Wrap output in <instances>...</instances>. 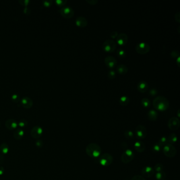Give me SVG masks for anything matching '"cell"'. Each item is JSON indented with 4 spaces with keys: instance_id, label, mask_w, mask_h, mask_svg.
Here are the masks:
<instances>
[{
    "instance_id": "cell-30",
    "label": "cell",
    "mask_w": 180,
    "mask_h": 180,
    "mask_svg": "<svg viewBox=\"0 0 180 180\" xmlns=\"http://www.w3.org/2000/svg\"><path fill=\"white\" fill-rule=\"evenodd\" d=\"M154 169V171L157 172H160L162 171H163L164 169V167L162 164L161 163H157L155 164V165L154 166V167L153 168Z\"/></svg>"
},
{
    "instance_id": "cell-7",
    "label": "cell",
    "mask_w": 180,
    "mask_h": 180,
    "mask_svg": "<svg viewBox=\"0 0 180 180\" xmlns=\"http://www.w3.org/2000/svg\"><path fill=\"white\" fill-rule=\"evenodd\" d=\"M136 51L140 55H145L150 51V46L147 43H140L136 46Z\"/></svg>"
},
{
    "instance_id": "cell-23",
    "label": "cell",
    "mask_w": 180,
    "mask_h": 180,
    "mask_svg": "<svg viewBox=\"0 0 180 180\" xmlns=\"http://www.w3.org/2000/svg\"><path fill=\"white\" fill-rule=\"evenodd\" d=\"M148 118L151 121H155L158 117V113L153 109H151L148 112Z\"/></svg>"
},
{
    "instance_id": "cell-8",
    "label": "cell",
    "mask_w": 180,
    "mask_h": 180,
    "mask_svg": "<svg viewBox=\"0 0 180 180\" xmlns=\"http://www.w3.org/2000/svg\"><path fill=\"white\" fill-rule=\"evenodd\" d=\"M58 12L62 16L66 19H71L74 16V10L69 6L62 7L59 10Z\"/></svg>"
},
{
    "instance_id": "cell-48",
    "label": "cell",
    "mask_w": 180,
    "mask_h": 180,
    "mask_svg": "<svg viewBox=\"0 0 180 180\" xmlns=\"http://www.w3.org/2000/svg\"><path fill=\"white\" fill-rule=\"evenodd\" d=\"M4 172H5V169H4V168L3 167L0 166V176H1V175L4 174Z\"/></svg>"
},
{
    "instance_id": "cell-9",
    "label": "cell",
    "mask_w": 180,
    "mask_h": 180,
    "mask_svg": "<svg viewBox=\"0 0 180 180\" xmlns=\"http://www.w3.org/2000/svg\"><path fill=\"white\" fill-rule=\"evenodd\" d=\"M136 136L140 140L144 139L147 136V130L142 125H139L135 130Z\"/></svg>"
},
{
    "instance_id": "cell-16",
    "label": "cell",
    "mask_w": 180,
    "mask_h": 180,
    "mask_svg": "<svg viewBox=\"0 0 180 180\" xmlns=\"http://www.w3.org/2000/svg\"><path fill=\"white\" fill-rule=\"evenodd\" d=\"M5 126L6 128L10 130H16L18 127V122L14 119H9L6 120Z\"/></svg>"
},
{
    "instance_id": "cell-37",
    "label": "cell",
    "mask_w": 180,
    "mask_h": 180,
    "mask_svg": "<svg viewBox=\"0 0 180 180\" xmlns=\"http://www.w3.org/2000/svg\"><path fill=\"white\" fill-rule=\"evenodd\" d=\"M108 77L110 79H114L116 77V72L114 70L111 69L108 72Z\"/></svg>"
},
{
    "instance_id": "cell-5",
    "label": "cell",
    "mask_w": 180,
    "mask_h": 180,
    "mask_svg": "<svg viewBox=\"0 0 180 180\" xmlns=\"http://www.w3.org/2000/svg\"><path fill=\"white\" fill-rule=\"evenodd\" d=\"M134 158V153L131 150L127 149L125 150L124 152L122 154L120 159L123 163L127 164L132 161Z\"/></svg>"
},
{
    "instance_id": "cell-41",
    "label": "cell",
    "mask_w": 180,
    "mask_h": 180,
    "mask_svg": "<svg viewBox=\"0 0 180 180\" xmlns=\"http://www.w3.org/2000/svg\"><path fill=\"white\" fill-rule=\"evenodd\" d=\"M43 6H45L46 8L50 7L52 4V1H51V0H46V1H43Z\"/></svg>"
},
{
    "instance_id": "cell-42",
    "label": "cell",
    "mask_w": 180,
    "mask_h": 180,
    "mask_svg": "<svg viewBox=\"0 0 180 180\" xmlns=\"http://www.w3.org/2000/svg\"><path fill=\"white\" fill-rule=\"evenodd\" d=\"M131 180H145V178L143 176L140 175H136L132 177Z\"/></svg>"
},
{
    "instance_id": "cell-43",
    "label": "cell",
    "mask_w": 180,
    "mask_h": 180,
    "mask_svg": "<svg viewBox=\"0 0 180 180\" xmlns=\"http://www.w3.org/2000/svg\"><path fill=\"white\" fill-rule=\"evenodd\" d=\"M86 2L90 5L94 6L98 3V0H86Z\"/></svg>"
},
{
    "instance_id": "cell-27",
    "label": "cell",
    "mask_w": 180,
    "mask_h": 180,
    "mask_svg": "<svg viewBox=\"0 0 180 180\" xmlns=\"http://www.w3.org/2000/svg\"><path fill=\"white\" fill-rule=\"evenodd\" d=\"M125 137L126 138L127 140H132L134 138V133L133 132L132 130H126L124 133Z\"/></svg>"
},
{
    "instance_id": "cell-3",
    "label": "cell",
    "mask_w": 180,
    "mask_h": 180,
    "mask_svg": "<svg viewBox=\"0 0 180 180\" xmlns=\"http://www.w3.org/2000/svg\"><path fill=\"white\" fill-rule=\"evenodd\" d=\"M99 162L101 166L109 167L113 162V157L111 154L104 153L99 157Z\"/></svg>"
},
{
    "instance_id": "cell-52",
    "label": "cell",
    "mask_w": 180,
    "mask_h": 180,
    "mask_svg": "<svg viewBox=\"0 0 180 180\" xmlns=\"http://www.w3.org/2000/svg\"><path fill=\"white\" fill-rule=\"evenodd\" d=\"M0 126H1V123H0Z\"/></svg>"
},
{
    "instance_id": "cell-40",
    "label": "cell",
    "mask_w": 180,
    "mask_h": 180,
    "mask_svg": "<svg viewBox=\"0 0 180 180\" xmlns=\"http://www.w3.org/2000/svg\"><path fill=\"white\" fill-rule=\"evenodd\" d=\"M157 93H158V91L156 88H153L149 91V95L151 96H155L157 94Z\"/></svg>"
},
{
    "instance_id": "cell-45",
    "label": "cell",
    "mask_w": 180,
    "mask_h": 180,
    "mask_svg": "<svg viewBox=\"0 0 180 180\" xmlns=\"http://www.w3.org/2000/svg\"><path fill=\"white\" fill-rule=\"evenodd\" d=\"M175 21L177 22V23H180V12H177V13H176L175 14Z\"/></svg>"
},
{
    "instance_id": "cell-25",
    "label": "cell",
    "mask_w": 180,
    "mask_h": 180,
    "mask_svg": "<svg viewBox=\"0 0 180 180\" xmlns=\"http://www.w3.org/2000/svg\"><path fill=\"white\" fill-rule=\"evenodd\" d=\"M130 99L126 96H123L119 99V103L123 106H127L130 103Z\"/></svg>"
},
{
    "instance_id": "cell-44",
    "label": "cell",
    "mask_w": 180,
    "mask_h": 180,
    "mask_svg": "<svg viewBox=\"0 0 180 180\" xmlns=\"http://www.w3.org/2000/svg\"><path fill=\"white\" fill-rule=\"evenodd\" d=\"M118 35V32L115 31L111 32V33L110 34V37L111 38V39H115L117 38Z\"/></svg>"
},
{
    "instance_id": "cell-29",
    "label": "cell",
    "mask_w": 180,
    "mask_h": 180,
    "mask_svg": "<svg viewBox=\"0 0 180 180\" xmlns=\"http://www.w3.org/2000/svg\"><path fill=\"white\" fill-rule=\"evenodd\" d=\"M141 103L142 106L145 108H148L151 106V101L148 98H143L141 101Z\"/></svg>"
},
{
    "instance_id": "cell-28",
    "label": "cell",
    "mask_w": 180,
    "mask_h": 180,
    "mask_svg": "<svg viewBox=\"0 0 180 180\" xmlns=\"http://www.w3.org/2000/svg\"><path fill=\"white\" fill-rule=\"evenodd\" d=\"M117 55L120 58H124L126 56V51L122 49H118L116 51Z\"/></svg>"
},
{
    "instance_id": "cell-11",
    "label": "cell",
    "mask_w": 180,
    "mask_h": 180,
    "mask_svg": "<svg viewBox=\"0 0 180 180\" xmlns=\"http://www.w3.org/2000/svg\"><path fill=\"white\" fill-rule=\"evenodd\" d=\"M43 130L40 126H35L30 131V135L34 139H39L43 135Z\"/></svg>"
},
{
    "instance_id": "cell-21",
    "label": "cell",
    "mask_w": 180,
    "mask_h": 180,
    "mask_svg": "<svg viewBox=\"0 0 180 180\" xmlns=\"http://www.w3.org/2000/svg\"><path fill=\"white\" fill-rule=\"evenodd\" d=\"M116 71L118 74H127L128 69L124 64H120L116 66Z\"/></svg>"
},
{
    "instance_id": "cell-33",
    "label": "cell",
    "mask_w": 180,
    "mask_h": 180,
    "mask_svg": "<svg viewBox=\"0 0 180 180\" xmlns=\"http://www.w3.org/2000/svg\"><path fill=\"white\" fill-rule=\"evenodd\" d=\"M161 150V146L159 144V143H155L152 146V150L155 153H158L160 152Z\"/></svg>"
},
{
    "instance_id": "cell-34",
    "label": "cell",
    "mask_w": 180,
    "mask_h": 180,
    "mask_svg": "<svg viewBox=\"0 0 180 180\" xmlns=\"http://www.w3.org/2000/svg\"><path fill=\"white\" fill-rule=\"evenodd\" d=\"M170 56L172 57V58L176 59L179 57H180L179 56H180V52L177 50H172L171 52Z\"/></svg>"
},
{
    "instance_id": "cell-47",
    "label": "cell",
    "mask_w": 180,
    "mask_h": 180,
    "mask_svg": "<svg viewBox=\"0 0 180 180\" xmlns=\"http://www.w3.org/2000/svg\"><path fill=\"white\" fill-rule=\"evenodd\" d=\"M122 143L123 144H124V145L121 144V147H122V148H123V150H126L128 149V148H127V147H128V145H127V143H125V142H123V143Z\"/></svg>"
},
{
    "instance_id": "cell-50",
    "label": "cell",
    "mask_w": 180,
    "mask_h": 180,
    "mask_svg": "<svg viewBox=\"0 0 180 180\" xmlns=\"http://www.w3.org/2000/svg\"><path fill=\"white\" fill-rule=\"evenodd\" d=\"M176 64L177 65V66L179 67H180V57H179L176 59Z\"/></svg>"
},
{
    "instance_id": "cell-22",
    "label": "cell",
    "mask_w": 180,
    "mask_h": 180,
    "mask_svg": "<svg viewBox=\"0 0 180 180\" xmlns=\"http://www.w3.org/2000/svg\"><path fill=\"white\" fill-rule=\"evenodd\" d=\"M10 150V147L8 144L3 143L0 145V153L2 155H6L8 153Z\"/></svg>"
},
{
    "instance_id": "cell-32",
    "label": "cell",
    "mask_w": 180,
    "mask_h": 180,
    "mask_svg": "<svg viewBox=\"0 0 180 180\" xmlns=\"http://www.w3.org/2000/svg\"><path fill=\"white\" fill-rule=\"evenodd\" d=\"M21 99L20 98V96L18 94H14L11 97V100L14 103H18L21 101Z\"/></svg>"
},
{
    "instance_id": "cell-10",
    "label": "cell",
    "mask_w": 180,
    "mask_h": 180,
    "mask_svg": "<svg viewBox=\"0 0 180 180\" xmlns=\"http://www.w3.org/2000/svg\"><path fill=\"white\" fill-rule=\"evenodd\" d=\"M167 124L169 130L173 131L176 130L180 127V120L176 117H173L169 120Z\"/></svg>"
},
{
    "instance_id": "cell-4",
    "label": "cell",
    "mask_w": 180,
    "mask_h": 180,
    "mask_svg": "<svg viewBox=\"0 0 180 180\" xmlns=\"http://www.w3.org/2000/svg\"><path fill=\"white\" fill-rule=\"evenodd\" d=\"M117 47L116 43L113 40H107L104 41L102 45V49L104 51L108 53L114 52Z\"/></svg>"
},
{
    "instance_id": "cell-24",
    "label": "cell",
    "mask_w": 180,
    "mask_h": 180,
    "mask_svg": "<svg viewBox=\"0 0 180 180\" xmlns=\"http://www.w3.org/2000/svg\"><path fill=\"white\" fill-rule=\"evenodd\" d=\"M177 136L176 134L171 133L170 135L167 138V144H173L177 142Z\"/></svg>"
},
{
    "instance_id": "cell-26",
    "label": "cell",
    "mask_w": 180,
    "mask_h": 180,
    "mask_svg": "<svg viewBox=\"0 0 180 180\" xmlns=\"http://www.w3.org/2000/svg\"><path fill=\"white\" fill-rule=\"evenodd\" d=\"M155 176L156 180H165V179L166 177V173L164 171L157 172L155 174Z\"/></svg>"
},
{
    "instance_id": "cell-51",
    "label": "cell",
    "mask_w": 180,
    "mask_h": 180,
    "mask_svg": "<svg viewBox=\"0 0 180 180\" xmlns=\"http://www.w3.org/2000/svg\"><path fill=\"white\" fill-rule=\"evenodd\" d=\"M177 115H178V117H180V110L179 109L177 111Z\"/></svg>"
},
{
    "instance_id": "cell-17",
    "label": "cell",
    "mask_w": 180,
    "mask_h": 180,
    "mask_svg": "<svg viewBox=\"0 0 180 180\" xmlns=\"http://www.w3.org/2000/svg\"><path fill=\"white\" fill-rule=\"evenodd\" d=\"M76 25L79 28H85L88 25V21L84 16H78L76 19Z\"/></svg>"
},
{
    "instance_id": "cell-35",
    "label": "cell",
    "mask_w": 180,
    "mask_h": 180,
    "mask_svg": "<svg viewBox=\"0 0 180 180\" xmlns=\"http://www.w3.org/2000/svg\"><path fill=\"white\" fill-rule=\"evenodd\" d=\"M67 3V0H56L55 1V3L57 6L60 7H63L65 6Z\"/></svg>"
},
{
    "instance_id": "cell-31",
    "label": "cell",
    "mask_w": 180,
    "mask_h": 180,
    "mask_svg": "<svg viewBox=\"0 0 180 180\" xmlns=\"http://www.w3.org/2000/svg\"><path fill=\"white\" fill-rule=\"evenodd\" d=\"M18 125L19 128L22 129L23 128H24V127L27 126V125H28V122L25 119H21V120H19V122H18Z\"/></svg>"
},
{
    "instance_id": "cell-36",
    "label": "cell",
    "mask_w": 180,
    "mask_h": 180,
    "mask_svg": "<svg viewBox=\"0 0 180 180\" xmlns=\"http://www.w3.org/2000/svg\"><path fill=\"white\" fill-rule=\"evenodd\" d=\"M159 144L161 146H164L166 144H167V137L165 136H163L159 140Z\"/></svg>"
},
{
    "instance_id": "cell-49",
    "label": "cell",
    "mask_w": 180,
    "mask_h": 180,
    "mask_svg": "<svg viewBox=\"0 0 180 180\" xmlns=\"http://www.w3.org/2000/svg\"><path fill=\"white\" fill-rule=\"evenodd\" d=\"M4 159V157L3 155H2V154L1 155V154H0V164L3 163Z\"/></svg>"
},
{
    "instance_id": "cell-39",
    "label": "cell",
    "mask_w": 180,
    "mask_h": 180,
    "mask_svg": "<svg viewBox=\"0 0 180 180\" xmlns=\"http://www.w3.org/2000/svg\"><path fill=\"white\" fill-rule=\"evenodd\" d=\"M35 145L36 146V147H37L38 148H41V147H43V140L38 139L35 141Z\"/></svg>"
},
{
    "instance_id": "cell-18",
    "label": "cell",
    "mask_w": 180,
    "mask_h": 180,
    "mask_svg": "<svg viewBox=\"0 0 180 180\" xmlns=\"http://www.w3.org/2000/svg\"><path fill=\"white\" fill-rule=\"evenodd\" d=\"M148 84L145 81H140V82L138 84L137 89L140 93H145L148 89Z\"/></svg>"
},
{
    "instance_id": "cell-14",
    "label": "cell",
    "mask_w": 180,
    "mask_h": 180,
    "mask_svg": "<svg viewBox=\"0 0 180 180\" xmlns=\"http://www.w3.org/2000/svg\"><path fill=\"white\" fill-rule=\"evenodd\" d=\"M21 104L22 106L26 109L31 108L33 105V101L31 98L28 97H24L21 99Z\"/></svg>"
},
{
    "instance_id": "cell-6",
    "label": "cell",
    "mask_w": 180,
    "mask_h": 180,
    "mask_svg": "<svg viewBox=\"0 0 180 180\" xmlns=\"http://www.w3.org/2000/svg\"><path fill=\"white\" fill-rule=\"evenodd\" d=\"M163 153L167 157H173L176 154V150L172 144H167L163 146Z\"/></svg>"
},
{
    "instance_id": "cell-15",
    "label": "cell",
    "mask_w": 180,
    "mask_h": 180,
    "mask_svg": "<svg viewBox=\"0 0 180 180\" xmlns=\"http://www.w3.org/2000/svg\"><path fill=\"white\" fill-rule=\"evenodd\" d=\"M142 174L143 175V176L149 178L154 175L155 174V171L152 167L146 166L144 167L142 169Z\"/></svg>"
},
{
    "instance_id": "cell-19",
    "label": "cell",
    "mask_w": 180,
    "mask_h": 180,
    "mask_svg": "<svg viewBox=\"0 0 180 180\" xmlns=\"http://www.w3.org/2000/svg\"><path fill=\"white\" fill-rule=\"evenodd\" d=\"M24 135V130L20 128H18L14 130L13 137L16 140H20L23 137Z\"/></svg>"
},
{
    "instance_id": "cell-20",
    "label": "cell",
    "mask_w": 180,
    "mask_h": 180,
    "mask_svg": "<svg viewBox=\"0 0 180 180\" xmlns=\"http://www.w3.org/2000/svg\"><path fill=\"white\" fill-rule=\"evenodd\" d=\"M134 148L137 152L139 153H142L145 151V145L144 143L142 141H136L134 143Z\"/></svg>"
},
{
    "instance_id": "cell-46",
    "label": "cell",
    "mask_w": 180,
    "mask_h": 180,
    "mask_svg": "<svg viewBox=\"0 0 180 180\" xmlns=\"http://www.w3.org/2000/svg\"><path fill=\"white\" fill-rule=\"evenodd\" d=\"M23 13L26 15H29L31 13V10L29 8H28V6L27 7H25L24 9H23Z\"/></svg>"
},
{
    "instance_id": "cell-12",
    "label": "cell",
    "mask_w": 180,
    "mask_h": 180,
    "mask_svg": "<svg viewBox=\"0 0 180 180\" xmlns=\"http://www.w3.org/2000/svg\"><path fill=\"white\" fill-rule=\"evenodd\" d=\"M105 64L109 69H114L116 67L117 61L113 56H107L104 59Z\"/></svg>"
},
{
    "instance_id": "cell-2",
    "label": "cell",
    "mask_w": 180,
    "mask_h": 180,
    "mask_svg": "<svg viewBox=\"0 0 180 180\" xmlns=\"http://www.w3.org/2000/svg\"><path fill=\"white\" fill-rule=\"evenodd\" d=\"M86 152L88 156L96 159L101 156V146L96 143H90L86 146Z\"/></svg>"
},
{
    "instance_id": "cell-13",
    "label": "cell",
    "mask_w": 180,
    "mask_h": 180,
    "mask_svg": "<svg viewBox=\"0 0 180 180\" xmlns=\"http://www.w3.org/2000/svg\"><path fill=\"white\" fill-rule=\"evenodd\" d=\"M128 38L127 35L124 33H121L118 35L116 38V44L120 46L126 45L128 43Z\"/></svg>"
},
{
    "instance_id": "cell-1",
    "label": "cell",
    "mask_w": 180,
    "mask_h": 180,
    "mask_svg": "<svg viewBox=\"0 0 180 180\" xmlns=\"http://www.w3.org/2000/svg\"><path fill=\"white\" fill-rule=\"evenodd\" d=\"M154 107L160 111H167L169 107V101L166 97L162 96L156 97L153 101Z\"/></svg>"
},
{
    "instance_id": "cell-38",
    "label": "cell",
    "mask_w": 180,
    "mask_h": 180,
    "mask_svg": "<svg viewBox=\"0 0 180 180\" xmlns=\"http://www.w3.org/2000/svg\"><path fill=\"white\" fill-rule=\"evenodd\" d=\"M19 2L21 6H23L24 7H27L30 3V1L29 0H20L19 1Z\"/></svg>"
}]
</instances>
